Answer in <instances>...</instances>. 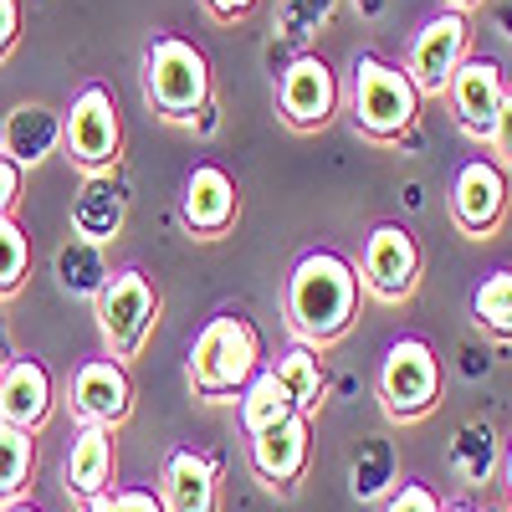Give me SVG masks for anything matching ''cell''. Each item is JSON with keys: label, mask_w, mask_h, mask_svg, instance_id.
Masks as SVG:
<instances>
[{"label": "cell", "mask_w": 512, "mask_h": 512, "mask_svg": "<svg viewBox=\"0 0 512 512\" xmlns=\"http://www.w3.org/2000/svg\"><path fill=\"white\" fill-rule=\"evenodd\" d=\"M359 313V272L338 251H308L287 277V323L297 344H333Z\"/></svg>", "instance_id": "obj_1"}, {"label": "cell", "mask_w": 512, "mask_h": 512, "mask_svg": "<svg viewBox=\"0 0 512 512\" xmlns=\"http://www.w3.org/2000/svg\"><path fill=\"white\" fill-rule=\"evenodd\" d=\"M262 369V333H256L246 318L236 313H216L190 344V384L195 395L205 400H226V395H241L246 384Z\"/></svg>", "instance_id": "obj_2"}, {"label": "cell", "mask_w": 512, "mask_h": 512, "mask_svg": "<svg viewBox=\"0 0 512 512\" xmlns=\"http://www.w3.org/2000/svg\"><path fill=\"white\" fill-rule=\"evenodd\" d=\"M144 98L169 123H195L210 108V62L185 36H154L144 52Z\"/></svg>", "instance_id": "obj_3"}, {"label": "cell", "mask_w": 512, "mask_h": 512, "mask_svg": "<svg viewBox=\"0 0 512 512\" xmlns=\"http://www.w3.org/2000/svg\"><path fill=\"white\" fill-rule=\"evenodd\" d=\"M349 113L359 123V134H369V139H400V134H410L415 118H420V93L410 88L405 67L364 52V57H354Z\"/></svg>", "instance_id": "obj_4"}, {"label": "cell", "mask_w": 512, "mask_h": 512, "mask_svg": "<svg viewBox=\"0 0 512 512\" xmlns=\"http://www.w3.org/2000/svg\"><path fill=\"white\" fill-rule=\"evenodd\" d=\"M93 303H98V328H103L108 354L118 364L123 359H139V349L149 344V333H154V318H159L154 282L139 267L108 272V282H103V292L93 297Z\"/></svg>", "instance_id": "obj_5"}, {"label": "cell", "mask_w": 512, "mask_h": 512, "mask_svg": "<svg viewBox=\"0 0 512 512\" xmlns=\"http://www.w3.org/2000/svg\"><path fill=\"white\" fill-rule=\"evenodd\" d=\"M379 400L395 420H420L441 400V359L425 338H395L379 364Z\"/></svg>", "instance_id": "obj_6"}, {"label": "cell", "mask_w": 512, "mask_h": 512, "mask_svg": "<svg viewBox=\"0 0 512 512\" xmlns=\"http://www.w3.org/2000/svg\"><path fill=\"white\" fill-rule=\"evenodd\" d=\"M62 144H67V159H77L88 175L118 164L123 123H118L113 93L103 88V82H88V88L72 98V108H67V118H62Z\"/></svg>", "instance_id": "obj_7"}, {"label": "cell", "mask_w": 512, "mask_h": 512, "mask_svg": "<svg viewBox=\"0 0 512 512\" xmlns=\"http://www.w3.org/2000/svg\"><path fill=\"white\" fill-rule=\"evenodd\" d=\"M466 41H472V31H466L461 11H436L431 21L415 31L410 52H405V77H410V88L420 98H441L446 93V82L456 77V67L472 57V52H466Z\"/></svg>", "instance_id": "obj_8"}, {"label": "cell", "mask_w": 512, "mask_h": 512, "mask_svg": "<svg viewBox=\"0 0 512 512\" xmlns=\"http://www.w3.org/2000/svg\"><path fill=\"white\" fill-rule=\"evenodd\" d=\"M338 108V77L323 57L303 52L292 57L277 77V113L287 128H297V134H318V128L333 118Z\"/></svg>", "instance_id": "obj_9"}, {"label": "cell", "mask_w": 512, "mask_h": 512, "mask_svg": "<svg viewBox=\"0 0 512 512\" xmlns=\"http://www.w3.org/2000/svg\"><path fill=\"white\" fill-rule=\"evenodd\" d=\"M359 282L379 297V303H405L420 282V246L400 221H384L369 231L364 256H359Z\"/></svg>", "instance_id": "obj_10"}, {"label": "cell", "mask_w": 512, "mask_h": 512, "mask_svg": "<svg viewBox=\"0 0 512 512\" xmlns=\"http://www.w3.org/2000/svg\"><path fill=\"white\" fill-rule=\"evenodd\" d=\"M67 395H72L67 405L82 425L113 431V425H123L128 410H134V379H128V369L118 359H88V364H77Z\"/></svg>", "instance_id": "obj_11"}, {"label": "cell", "mask_w": 512, "mask_h": 512, "mask_svg": "<svg viewBox=\"0 0 512 512\" xmlns=\"http://www.w3.org/2000/svg\"><path fill=\"white\" fill-rule=\"evenodd\" d=\"M502 210H507V175H502V164L487 159V154L466 159L456 169V180H451V221H456V231L487 236V231H497Z\"/></svg>", "instance_id": "obj_12"}, {"label": "cell", "mask_w": 512, "mask_h": 512, "mask_svg": "<svg viewBox=\"0 0 512 512\" xmlns=\"http://www.w3.org/2000/svg\"><path fill=\"white\" fill-rule=\"evenodd\" d=\"M502 98H507V82H502V67H497L492 57H466V62L456 67V77L446 82V103H451L456 123H461L472 139H487V134H492Z\"/></svg>", "instance_id": "obj_13"}, {"label": "cell", "mask_w": 512, "mask_h": 512, "mask_svg": "<svg viewBox=\"0 0 512 512\" xmlns=\"http://www.w3.org/2000/svg\"><path fill=\"white\" fill-rule=\"evenodd\" d=\"M308 456H313V420L308 415H292V420L272 425V431L251 436V472L277 492L303 482Z\"/></svg>", "instance_id": "obj_14"}, {"label": "cell", "mask_w": 512, "mask_h": 512, "mask_svg": "<svg viewBox=\"0 0 512 512\" xmlns=\"http://www.w3.org/2000/svg\"><path fill=\"white\" fill-rule=\"evenodd\" d=\"M164 512H221V472L216 461L175 446L164 456Z\"/></svg>", "instance_id": "obj_15"}, {"label": "cell", "mask_w": 512, "mask_h": 512, "mask_svg": "<svg viewBox=\"0 0 512 512\" xmlns=\"http://www.w3.org/2000/svg\"><path fill=\"white\" fill-rule=\"evenodd\" d=\"M236 205H241L236 180L226 175L221 164H195V169H190L180 210H185V226H190L195 236H221V231H231Z\"/></svg>", "instance_id": "obj_16"}, {"label": "cell", "mask_w": 512, "mask_h": 512, "mask_svg": "<svg viewBox=\"0 0 512 512\" xmlns=\"http://www.w3.org/2000/svg\"><path fill=\"white\" fill-rule=\"evenodd\" d=\"M123 216H128V185L113 175V169H98V175H88L77 185L72 195V231L82 241H113L123 231Z\"/></svg>", "instance_id": "obj_17"}, {"label": "cell", "mask_w": 512, "mask_h": 512, "mask_svg": "<svg viewBox=\"0 0 512 512\" xmlns=\"http://www.w3.org/2000/svg\"><path fill=\"white\" fill-rule=\"evenodd\" d=\"M52 415V374L41 359H16L11 369H0V420L16 431H36Z\"/></svg>", "instance_id": "obj_18"}, {"label": "cell", "mask_w": 512, "mask_h": 512, "mask_svg": "<svg viewBox=\"0 0 512 512\" xmlns=\"http://www.w3.org/2000/svg\"><path fill=\"white\" fill-rule=\"evenodd\" d=\"M57 144H62V113L47 108V103H21V108H11L6 128H0V159H11L16 169L41 164Z\"/></svg>", "instance_id": "obj_19"}, {"label": "cell", "mask_w": 512, "mask_h": 512, "mask_svg": "<svg viewBox=\"0 0 512 512\" xmlns=\"http://www.w3.org/2000/svg\"><path fill=\"white\" fill-rule=\"evenodd\" d=\"M67 492L93 502L103 492H113V431L103 425H82L72 436V451H67Z\"/></svg>", "instance_id": "obj_20"}, {"label": "cell", "mask_w": 512, "mask_h": 512, "mask_svg": "<svg viewBox=\"0 0 512 512\" xmlns=\"http://www.w3.org/2000/svg\"><path fill=\"white\" fill-rule=\"evenodd\" d=\"M272 374L282 379V390L292 395V405H297V415H318V405H323V359H318V349L313 344H292V349H282L277 354V364H272Z\"/></svg>", "instance_id": "obj_21"}, {"label": "cell", "mask_w": 512, "mask_h": 512, "mask_svg": "<svg viewBox=\"0 0 512 512\" xmlns=\"http://www.w3.org/2000/svg\"><path fill=\"white\" fill-rule=\"evenodd\" d=\"M292 415H297V405L282 390V379L272 369H256V379L241 390V425H246V436H262V431H272V425H282Z\"/></svg>", "instance_id": "obj_22"}, {"label": "cell", "mask_w": 512, "mask_h": 512, "mask_svg": "<svg viewBox=\"0 0 512 512\" xmlns=\"http://www.w3.org/2000/svg\"><path fill=\"white\" fill-rule=\"evenodd\" d=\"M395 477H400L395 446L384 441V436H364L359 451H354V461H349V492L359 502H374V497H384V492L395 487Z\"/></svg>", "instance_id": "obj_23"}, {"label": "cell", "mask_w": 512, "mask_h": 512, "mask_svg": "<svg viewBox=\"0 0 512 512\" xmlns=\"http://www.w3.org/2000/svg\"><path fill=\"white\" fill-rule=\"evenodd\" d=\"M57 282H62V292H72V297H98L103 282H108L103 246L82 241V236L62 241V246H57Z\"/></svg>", "instance_id": "obj_24"}, {"label": "cell", "mask_w": 512, "mask_h": 512, "mask_svg": "<svg viewBox=\"0 0 512 512\" xmlns=\"http://www.w3.org/2000/svg\"><path fill=\"white\" fill-rule=\"evenodd\" d=\"M451 466H456L461 482L482 487L492 477V466H497V436H492V425H482V420L456 425V436H451Z\"/></svg>", "instance_id": "obj_25"}, {"label": "cell", "mask_w": 512, "mask_h": 512, "mask_svg": "<svg viewBox=\"0 0 512 512\" xmlns=\"http://www.w3.org/2000/svg\"><path fill=\"white\" fill-rule=\"evenodd\" d=\"M472 318L492 338H512V267L482 277V287L472 292Z\"/></svg>", "instance_id": "obj_26"}, {"label": "cell", "mask_w": 512, "mask_h": 512, "mask_svg": "<svg viewBox=\"0 0 512 512\" xmlns=\"http://www.w3.org/2000/svg\"><path fill=\"white\" fill-rule=\"evenodd\" d=\"M31 466H36V446L26 431L0 420V502H16L31 482Z\"/></svg>", "instance_id": "obj_27"}, {"label": "cell", "mask_w": 512, "mask_h": 512, "mask_svg": "<svg viewBox=\"0 0 512 512\" xmlns=\"http://www.w3.org/2000/svg\"><path fill=\"white\" fill-rule=\"evenodd\" d=\"M26 272H31V241H26V231L6 216V221H0V297L21 292Z\"/></svg>", "instance_id": "obj_28"}, {"label": "cell", "mask_w": 512, "mask_h": 512, "mask_svg": "<svg viewBox=\"0 0 512 512\" xmlns=\"http://www.w3.org/2000/svg\"><path fill=\"white\" fill-rule=\"evenodd\" d=\"M333 6H338V0H282V6H277V31L287 41H313L328 26Z\"/></svg>", "instance_id": "obj_29"}, {"label": "cell", "mask_w": 512, "mask_h": 512, "mask_svg": "<svg viewBox=\"0 0 512 512\" xmlns=\"http://www.w3.org/2000/svg\"><path fill=\"white\" fill-rule=\"evenodd\" d=\"M384 512H441V502L425 482H400L390 492V502H384Z\"/></svg>", "instance_id": "obj_30"}, {"label": "cell", "mask_w": 512, "mask_h": 512, "mask_svg": "<svg viewBox=\"0 0 512 512\" xmlns=\"http://www.w3.org/2000/svg\"><path fill=\"white\" fill-rule=\"evenodd\" d=\"M487 149L497 154V164L512 169V88H507V98H502V108H497V123H492V134H487Z\"/></svg>", "instance_id": "obj_31"}, {"label": "cell", "mask_w": 512, "mask_h": 512, "mask_svg": "<svg viewBox=\"0 0 512 512\" xmlns=\"http://www.w3.org/2000/svg\"><path fill=\"white\" fill-rule=\"evenodd\" d=\"M113 512H164V502L144 487H123V492H113Z\"/></svg>", "instance_id": "obj_32"}, {"label": "cell", "mask_w": 512, "mask_h": 512, "mask_svg": "<svg viewBox=\"0 0 512 512\" xmlns=\"http://www.w3.org/2000/svg\"><path fill=\"white\" fill-rule=\"evenodd\" d=\"M16 200H21V169L11 159H0V221L16 210Z\"/></svg>", "instance_id": "obj_33"}, {"label": "cell", "mask_w": 512, "mask_h": 512, "mask_svg": "<svg viewBox=\"0 0 512 512\" xmlns=\"http://www.w3.org/2000/svg\"><path fill=\"white\" fill-rule=\"evenodd\" d=\"M16 36H21V6L16 0H0V57L16 47Z\"/></svg>", "instance_id": "obj_34"}, {"label": "cell", "mask_w": 512, "mask_h": 512, "mask_svg": "<svg viewBox=\"0 0 512 512\" xmlns=\"http://www.w3.org/2000/svg\"><path fill=\"white\" fill-rule=\"evenodd\" d=\"M251 6L256 0H205V11L216 21H241V16H251Z\"/></svg>", "instance_id": "obj_35"}, {"label": "cell", "mask_w": 512, "mask_h": 512, "mask_svg": "<svg viewBox=\"0 0 512 512\" xmlns=\"http://www.w3.org/2000/svg\"><path fill=\"white\" fill-rule=\"evenodd\" d=\"M502 477H507V507H512V441H507V456H502Z\"/></svg>", "instance_id": "obj_36"}, {"label": "cell", "mask_w": 512, "mask_h": 512, "mask_svg": "<svg viewBox=\"0 0 512 512\" xmlns=\"http://www.w3.org/2000/svg\"><path fill=\"white\" fill-rule=\"evenodd\" d=\"M88 512H113V492H103V497H93V502H88Z\"/></svg>", "instance_id": "obj_37"}, {"label": "cell", "mask_w": 512, "mask_h": 512, "mask_svg": "<svg viewBox=\"0 0 512 512\" xmlns=\"http://www.w3.org/2000/svg\"><path fill=\"white\" fill-rule=\"evenodd\" d=\"M477 6H482V0H446V11H461V16H466V11H477Z\"/></svg>", "instance_id": "obj_38"}, {"label": "cell", "mask_w": 512, "mask_h": 512, "mask_svg": "<svg viewBox=\"0 0 512 512\" xmlns=\"http://www.w3.org/2000/svg\"><path fill=\"white\" fill-rule=\"evenodd\" d=\"M502 36H512V0H507V11H502Z\"/></svg>", "instance_id": "obj_39"}, {"label": "cell", "mask_w": 512, "mask_h": 512, "mask_svg": "<svg viewBox=\"0 0 512 512\" xmlns=\"http://www.w3.org/2000/svg\"><path fill=\"white\" fill-rule=\"evenodd\" d=\"M11 512H36V507H26V502H16V507H11Z\"/></svg>", "instance_id": "obj_40"}]
</instances>
